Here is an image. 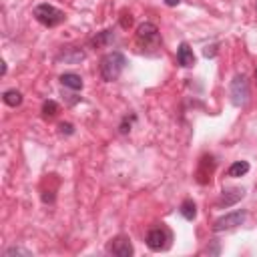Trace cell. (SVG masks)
Listing matches in <instances>:
<instances>
[{"label": "cell", "mask_w": 257, "mask_h": 257, "mask_svg": "<svg viewBox=\"0 0 257 257\" xmlns=\"http://www.w3.org/2000/svg\"><path fill=\"white\" fill-rule=\"evenodd\" d=\"M124 66H126L124 54L118 52V50H112V52H106V54L100 58V66H98V68H100L102 80L114 82V80L120 76V72L124 70Z\"/></svg>", "instance_id": "6da1fadb"}, {"label": "cell", "mask_w": 257, "mask_h": 257, "mask_svg": "<svg viewBox=\"0 0 257 257\" xmlns=\"http://www.w3.org/2000/svg\"><path fill=\"white\" fill-rule=\"evenodd\" d=\"M34 18H36L42 26L54 28V26H58L60 22H64V12L58 10L56 6L44 2V4H38V6L34 8Z\"/></svg>", "instance_id": "7a4b0ae2"}, {"label": "cell", "mask_w": 257, "mask_h": 257, "mask_svg": "<svg viewBox=\"0 0 257 257\" xmlns=\"http://www.w3.org/2000/svg\"><path fill=\"white\" fill-rule=\"evenodd\" d=\"M171 239H173V235H171V231L167 229V227H153L149 233H147V247L151 249V251H165V249H169V245H171Z\"/></svg>", "instance_id": "3957f363"}, {"label": "cell", "mask_w": 257, "mask_h": 257, "mask_svg": "<svg viewBox=\"0 0 257 257\" xmlns=\"http://www.w3.org/2000/svg\"><path fill=\"white\" fill-rule=\"evenodd\" d=\"M229 96L235 106H243L249 100V82L243 74H235L229 84Z\"/></svg>", "instance_id": "277c9868"}, {"label": "cell", "mask_w": 257, "mask_h": 257, "mask_svg": "<svg viewBox=\"0 0 257 257\" xmlns=\"http://www.w3.org/2000/svg\"><path fill=\"white\" fill-rule=\"evenodd\" d=\"M159 40H161V34H159V28L153 22L139 24V28H137V42H139V46L143 50L149 48V46H157Z\"/></svg>", "instance_id": "5b68a950"}, {"label": "cell", "mask_w": 257, "mask_h": 257, "mask_svg": "<svg viewBox=\"0 0 257 257\" xmlns=\"http://www.w3.org/2000/svg\"><path fill=\"white\" fill-rule=\"evenodd\" d=\"M247 219V211L245 209H237V211H231L223 217H219L215 223H213V231H229V229H235L239 225H243Z\"/></svg>", "instance_id": "8992f818"}, {"label": "cell", "mask_w": 257, "mask_h": 257, "mask_svg": "<svg viewBox=\"0 0 257 257\" xmlns=\"http://www.w3.org/2000/svg\"><path fill=\"white\" fill-rule=\"evenodd\" d=\"M106 253H110L114 257H131L135 253V249L126 235H116L106 243Z\"/></svg>", "instance_id": "52a82bcc"}, {"label": "cell", "mask_w": 257, "mask_h": 257, "mask_svg": "<svg viewBox=\"0 0 257 257\" xmlns=\"http://www.w3.org/2000/svg\"><path fill=\"white\" fill-rule=\"evenodd\" d=\"M213 169H215V161H213V157L209 155H205L201 161H199V171H197V181L201 183V185H207V183H211V175H213Z\"/></svg>", "instance_id": "ba28073f"}, {"label": "cell", "mask_w": 257, "mask_h": 257, "mask_svg": "<svg viewBox=\"0 0 257 257\" xmlns=\"http://www.w3.org/2000/svg\"><path fill=\"white\" fill-rule=\"evenodd\" d=\"M243 195H245V191H243L241 187L225 189V191L221 193V199L217 201V207H219V209H223V207H231V205H235L237 201H241Z\"/></svg>", "instance_id": "9c48e42d"}, {"label": "cell", "mask_w": 257, "mask_h": 257, "mask_svg": "<svg viewBox=\"0 0 257 257\" xmlns=\"http://www.w3.org/2000/svg\"><path fill=\"white\" fill-rule=\"evenodd\" d=\"M177 62L183 66V68H191L195 64V54H193V48L187 44V42H181L179 48H177Z\"/></svg>", "instance_id": "30bf717a"}, {"label": "cell", "mask_w": 257, "mask_h": 257, "mask_svg": "<svg viewBox=\"0 0 257 257\" xmlns=\"http://www.w3.org/2000/svg\"><path fill=\"white\" fill-rule=\"evenodd\" d=\"M60 84L64 88H70V90H80L82 88V78L76 72H64V74H60Z\"/></svg>", "instance_id": "8fae6325"}, {"label": "cell", "mask_w": 257, "mask_h": 257, "mask_svg": "<svg viewBox=\"0 0 257 257\" xmlns=\"http://www.w3.org/2000/svg\"><path fill=\"white\" fill-rule=\"evenodd\" d=\"M62 58H64V62L76 64L78 60H82V58H84V52H82L80 48H64V50L58 54V60H62Z\"/></svg>", "instance_id": "7c38bea8"}, {"label": "cell", "mask_w": 257, "mask_h": 257, "mask_svg": "<svg viewBox=\"0 0 257 257\" xmlns=\"http://www.w3.org/2000/svg\"><path fill=\"white\" fill-rule=\"evenodd\" d=\"M179 211H181V215H183L187 221H193V219L197 217V205H195L193 199H185V201L181 203Z\"/></svg>", "instance_id": "4fadbf2b"}, {"label": "cell", "mask_w": 257, "mask_h": 257, "mask_svg": "<svg viewBox=\"0 0 257 257\" xmlns=\"http://www.w3.org/2000/svg\"><path fill=\"white\" fill-rule=\"evenodd\" d=\"M114 40V34H112V30H102V32H98L92 40H90V44L94 46V48H100V46H106V44H110Z\"/></svg>", "instance_id": "5bb4252c"}, {"label": "cell", "mask_w": 257, "mask_h": 257, "mask_svg": "<svg viewBox=\"0 0 257 257\" xmlns=\"http://www.w3.org/2000/svg\"><path fill=\"white\" fill-rule=\"evenodd\" d=\"M2 100H4L8 106H20V104H22V92H20V90H16V88L4 90Z\"/></svg>", "instance_id": "9a60e30c"}, {"label": "cell", "mask_w": 257, "mask_h": 257, "mask_svg": "<svg viewBox=\"0 0 257 257\" xmlns=\"http://www.w3.org/2000/svg\"><path fill=\"white\" fill-rule=\"evenodd\" d=\"M249 169H251V167H249V163H247V161H235V163L229 167L227 175H229V177H233V179H235V177H243V175H247V173H249Z\"/></svg>", "instance_id": "2e32d148"}, {"label": "cell", "mask_w": 257, "mask_h": 257, "mask_svg": "<svg viewBox=\"0 0 257 257\" xmlns=\"http://www.w3.org/2000/svg\"><path fill=\"white\" fill-rule=\"evenodd\" d=\"M135 120H137V114H135V112L126 114V116L120 120V124H118V133H120V135L131 133V128H133V122H135Z\"/></svg>", "instance_id": "e0dca14e"}, {"label": "cell", "mask_w": 257, "mask_h": 257, "mask_svg": "<svg viewBox=\"0 0 257 257\" xmlns=\"http://www.w3.org/2000/svg\"><path fill=\"white\" fill-rule=\"evenodd\" d=\"M58 112V104L54 100H44L42 102V116L44 118H52Z\"/></svg>", "instance_id": "ac0fdd59"}, {"label": "cell", "mask_w": 257, "mask_h": 257, "mask_svg": "<svg viewBox=\"0 0 257 257\" xmlns=\"http://www.w3.org/2000/svg\"><path fill=\"white\" fill-rule=\"evenodd\" d=\"M10 255H32L28 249H22V247H8L6 251H4V257H10Z\"/></svg>", "instance_id": "d6986e66"}, {"label": "cell", "mask_w": 257, "mask_h": 257, "mask_svg": "<svg viewBox=\"0 0 257 257\" xmlns=\"http://www.w3.org/2000/svg\"><path fill=\"white\" fill-rule=\"evenodd\" d=\"M58 133H60V135H72V133H74V126H72L70 122H60V124H58Z\"/></svg>", "instance_id": "ffe728a7"}, {"label": "cell", "mask_w": 257, "mask_h": 257, "mask_svg": "<svg viewBox=\"0 0 257 257\" xmlns=\"http://www.w3.org/2000/svg\"><path fill=\"white\" fill-rule=\"evenodd\" d=\"M120 24H122V28H128V26L133 24V16L124 12V14H122V20H120Z\"/></svg>", "instance_id": "44dd1931"}, {"label": "cell", "mask_w": 257, "mask_h": 257, "mask_svg": "<svg viewBox=\"0 0 257 257\" xmlns=\"http://www.w3.org/2000/svg\"><path fill=\"white\" fill-rule=\"evenodd\" d=\"M179 2H181V0H165V4H167V6H177Z\"/></svg>", "instance_id": "7402d4cb"}, {"label": "cell", "mask_w": 257, "mask_h": 257, "mask_svg": "<svg viewBox=\"0 0 257 257\" xmlns=\"http://www.w3.org/2000/svg\"><path fill=\"white\" fill-rule=\"evenodd\" d=\"M255 78H257V68H255Z\"/></svg>", "instance_id": "603a6c76"}, {"label": "cell", "mask_w": 257, "mask_h": 257, "mask_svg": "<svg viewBox=\"0 0 257 257\" xmlns=\"http://www.w3.org/2000/svg\"><path fill=\"white\" fill-rule=\"evenodd\" d=\"M255 8H257V2H255Z\"/></svg>", "instance_id": "cb8c5ba5"}]
</instances>
